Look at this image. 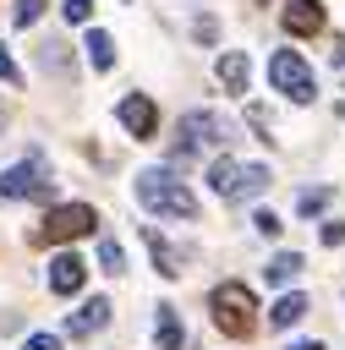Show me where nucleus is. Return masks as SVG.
<instances>
[{
	"label": "nucleus",
	"instance_id": "412c9836",
	"mask_svg": "<svg viewBox=\"0 0 345 350\" xmlns=\"http://www.w3.org/2000/svg\"><path fill=\"white\" fill-rule=\"evenodd\" d=\"M38 11H44V0H16V22H22V27L38 22Z\"/></svg>",
	"mask_w": 345,
	"mask_h": 350
},
{
	"label": "nucleus",
	"instance_id": "f8f14e48",
	"mask_svg": "<svg viewBox=\"0 0 345 350\" xmlns=\"http://www.w3.org/2000/svg\"><path fill=\"white\" fill-rule=\"evenodd\" d=\"M104 323H110V301H104V295L82 301V306L66 317V328H71V334H93V328H104Z\"/></svg>",
	"mask_w": 345,
	"mask_h": 350
},
{
	"label": "nucleus",
	"instance_id": "dca6fc26",
	"mask_svg": "<svg viewBox=\"0 0 345 350\" xmlns=\"http://www.w3.org/2000/svg\"><path fill=\"white\" fill-rule=\"evenodd\" d=\"M301 268H307V262H301V252H279V257H274L263 273H268V284H290Z\"/></svg>",
	"mask_w": 345,
	"mask_h": 350
},
{
	"label": "nucleus",
	"instance_id": "5701e85b",
	"mask_svg": "<svg viewBox=\"0 0 345 350\" xmlns=\"http://www.w3.org/2000/svg\"><path fill=\"white\" fill-rule=\"evenodd\" d=\"M22 350H60V339H55V334H33Z\"/></svg>",
	"mask_w": 345,
	"mask_h": 350
},
{
	"label": "nucleus",
	"instance_id": "1a4fd4ad",
	"mask_svg": "<svg viewBox=\"0 0 345 350\" xmlns=\"http://www.w3.org/2000/svg\"><path fill=\"white\" fill-rule=\"evenodd\" d=\"M82 279H88V262H82L77 252H60V257L49 262V290H55V295H77Z\"/></svg>",
	"mask_w": 345,
	"mask_h": 350
},
{
	"label": "nucleus",
	"instance_id": "a211bd4d",
	"mask_svg": "<svg viewBox=\"0 0 345 350\" xmlns=\"http://www.w3.org/2000/svg\"><path fill=\"white\" fill-rule=\"evenodd\" d=\"M99 262H104V273H120V268H126V252H120L115 241H99Z\"/></svg>",
	"mask_w": 345,
	"mask_h": 350
},
{
	"label": "nucleus",
	"instance_id": "f257e3e1",
	"mask_svg": "<svg viewBox=\"0 0 345 350\" xmlns=\"http://www.w3.org/2000/svg\"><path fill=\"white\" fill-rule=\"evenodd\" d=\"M137 202L159 219H197V197L170 175V170H142L137 175Z\"/></svg>",
	"mask_w": 345,
	"mask_h": 350
},
{
	"label": "nucleus",
	"instance_id": "6ab92c4d",
	"mask_svg": "<svg viewBox=\"0 0 345 350\" xmlns=\"http://www.w3.org/2000/svg\"><path fill=\"white\" fill-rule=\"evenodd\" d=\"M60 11H66V22H88L93 16V0H66Z\"/></svg>",
	"mask_w": 345,
	"mask_h": 350
},
{
	"label": "nucleus",
	"instance_id": "4468645a",
	"mask_svg": "<svg viewBox=\"0 0 345 350\" xmlns=\"http://www.w3.org/2000/svg\"><path fill=\"white\" fill-rule=\"evenodd\" d=\"M153 339H159L164 350H181V317H175V306H159V317H153Z\"/></svg>",
	"mask_w": 345,
	"mask_h": 350
},
{
	"label": "nucleus",
	"instance_id": "2eb2a0df",
	"mask_svg": "<svg viewBox=\"0 0 345 350\" xmlns=\"http://www.w3.org/2000/svg\"><path fill=\"white\" fill-rule=\"evenodd\" d=\"M142 241H148V252H153L159 273H170V279H175V273H181V257H175V252L164 246V235H159V230H142Z\"/></svg>",
	"mask_w": 345,
	"mask_h": 350
},
{
	"label": "nucleus",
	"instance_id": "7ed1b4c3",
	"mask_svg": "<svg viewBox=\"0 0 345 350\" xmlns=\"http://www.w3.org/2000/svg\"><path fill=\"white\" fill-rule=\"evenodd\" d=\"M99 230V213L88 208V202H60V208H49V219L33 230V241L38 246H55V241H77V235H93Z\"/></svg>",
	"mask_w": 345,
	"mask_h": 350
},
{
	"label": "nucleus",
	"instance_id": "ddd939ff",
	"mask_svg": "<svg viewBox=\"0 0 345 350\" xmlns=\"http://www.w3.org/2000/svg\"><path fill=\"white\" fill-rule=\"evenodd\" d=\"M301 317H307V295H279L274 312H268L274 328H290V323H301Z\"/></svg>",
	"mask_w": 345,
	"mask_h": 350
},
{
	"label": "nucleus",
	"instance_id": "39448f33",
	"mask_svg": "<svg viewBox=\"0 0 345 350\" xmlns=\"http://www.w3.org/2000/svg\"><path fill=\"white\" fill-rule=\"evenodd\" d=\"M208 186L219 197H257L268 191V164H235V159H219L208 170Z\"/></svg>",
	"mask_w": 345,
	"mask_h": 350
},
{
	"label": "nucleus",
	"instance_id": "a878e982",
	"mask_svg": "<svg viewBox=\"0 0 345 350\" xmlns=\"http://www.w3.org/2000/svg\"><path fill=\"white\" fill-rule=\"evenodd\" d=\"M290 350H323V345H290Z\"/></svg>",
	"mask_w": 345,
	"mask_h": 350
},
{
	"label": "nucleus",
	"instance_id": "20e7f679",
	"mask_svg": "<svg viewBox=\"0 0 345 350\" xmlns=\"http://www.w3.org/2000/svg\"><path fill=\"white\" fill-rule=\"evenodd\" d=\"M230 137H235V126H230L225 115H214V109H192V115L181 120L175 159H186V153H197V148H225Z\"/></svg>",
	"mask_w": 345,
	"mask_h": 350
},
{
	"label": "nucleus",
	"instance_id": "0eeeda50",
	"mask_svg": "<svg viewBox=\"0 0 345 350\" xmlns=\"http://www.w3.org/2000/svg\"><path fill=\"white\" fill-rule=\"evenodd\" d=\"M268 77H274V88L285 93V98H296V104H312V77H307V66H301V55L296 49H279L274 60H268Z\"/></svg>",
	"mask_w": 345,
	"mask_h": 350
},
{
	"label": "nucleus",
	"instance_id": "9b49d317",
	"mask_svg": "<svg viewBox=\"0 0 345 350\" xmlns=\"http://www.w3.org/2000/svg\"><path fill=\"white\" fill-rule=\"evenodd\" d=\"M219 82H225L230 93H246V88H252V60L235 55V49H225V55H219Z\"/></svg>",
	"mask_w": 345,
	"mask_h": 350
},
{
	"label": "nucleus",
	"instance_id": "9d476101",
	"mask_svg": "<svg viewBox=\"0 0 345 350\" xmlns=\"http://www.w3.org/2000/svg\"><path fill=\"white\" fill-rule=\"evenodd\" d=\"M318 27H323V5H318V0H290V5H285V33L312 38Z\"/></svg>",
	"mask_w": 345,
	"mask_h": 350
},
{
	"label": "nucleus",
	"instance_id": "f03ea898",
	"mask_svg": "<svg viewBox=\"0 0 345 350\" xmlns=\"http://www.w3.org/2000/svg\"><path fill=\"white\" fill-rule=\"evenodd\" d=\"M208 312H214V323L225 328V334H252V312H257V295L246 290V284H214V295H208Z\"/></svg>",
	"mask_w": 345,
	"mask_h": 350
},
{
	"label": "nucleus",
	"instance_id": "aec40b11",
	"mask_svg": "<svg viewBox=\"0 0 345 350\" xmlns=\"http://www.w3.org/2000/svg\"><path fill=\"white\" fill-rule=\"evenodd\" d=\"M318 235H323V246H345V224H340V219H329Z\"/></svg>",
	"mask_w": 345,
	"mask_h": 350
},
{
	"label": "nucleus",
	"instance_id": "f3484780",
	"mask_svg": "<svg viewBox=\"0 0 345 350\" xmlns=\"http://www.w3.org/2000/svg\"><path fill=\"white\" fill-rule=\"evenodd\" d=\"M88 60H93L99 71H110V66H115V38H110V33H88Z\"/></svg>",
	"mask_w": 345,
	"mask_h": 350
},
{
	"label": "nucleus",
	"instance_id": "4be33fe9",
	"mask_svg": "<svg viewBox=\"0 0 345 350\" xmlns=\"http://www.w3.org/2000/svg\"><path fill=\"white\" fill-rule=\"evenodd\" d=\"M0 82H11V88H16V82H22V71H16V60H11V55H5V44H0Z\"/></svg>",
	"mask_w": 345,
	"mask_h": 350
},
{
	"label": "nucleus",
	"instance_id": "423d86ee",
	"mask_svg": "<svg viewBox=\"0 0 345 350\" xmlns=\"http://www.w3.org/2000/svg\"><path fill=\"white\" fill-rule=\"evenodd\" d=\"M11 197H49V164H44V153H27L22 164H11L0 175V202H11Z\"/></svg>",
	"mask_w": 345,
	"mask_h": 350
},
{
	"label": "nucleus",
	"instance_id": "b1692460",
	"mask_svg": "<svg viewBox=\"0 0 345 350\" xmlns=\"http://www.w3.org/2000/svg\"><path fill=\"white\" fill-rule=\"evenodd\" d=\"M323 202H329V191H307V197H301V213H318Z\"/></svg>",
	"mask_w": 345,
	"mask_h": 350
},
{
	"label": "nucleus",
	"instance_id": "393cba45",
	"mask_svg": "<svg viewBox=\"0 0 345 350\" xmlns=\"http://www.w3.org/2000/svg\"><path fill=\"white\" fill-rule=\"evenodd\" d=\"M252 224H257V230H263V235H279V219H274V213H257V219H252Z\"/></svg>",
	"mask_w": 345,
	"mask_h": 350
},
{
	"label": "nucleus",
	"instance_id": "6e6552de",
	"mask_svg": "<svg viewBox=\"0 0 345 350\" xmlns=\"http://www.w3.org/2000/svg\"><path fill=\"white\" fill-rule=\"evenodd\" d=\"M115 115H120V126H126L131 137H153V126H159V109H153L148 93H126Z\"/></svg>",
	"mask_w": 345,
	"mask_h": 350
}]
</instances>
